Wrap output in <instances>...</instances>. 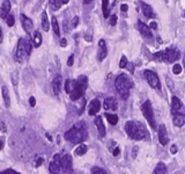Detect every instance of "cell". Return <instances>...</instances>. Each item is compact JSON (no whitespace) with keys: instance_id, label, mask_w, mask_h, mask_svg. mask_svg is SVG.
Segmentation results:
<instances>
[{"instance_id":"cell-1","label":"cell","mask_w":185,"mask_h":174,"mask_svg":"<svg viewBox=\"0 0 185 174\" xmlns=\"http://www.w3.org/2000/svg\"><path fill=\"white\" fill-rule=\"evenodd\" d=\"M125 131L134 140H141L147 136L146 128L141 122L138 121H128L125 123Z\"/></svg>"},{"instance_id":"cell-2","label":"cell","mask_w":185,"mask_h":174,"mask_svg":"<svg viewBox=\"0 0 185 174\" xmlns=\"http://www.w3.org/2000/svg\"><path fill=\"white\" fill-rule=\"evenodd\" d=\"M115 87L118 91L120 97L123 100H127L128 97H130V89L133 87V81L128 78V76L122 73V74H119L118 77L116 78Z\"/></svg>"},{"instance_id":"cell-3","label":"cell","mask_w":185,"mask_h":174,"mask_svg":"<svg viewBox=\"0 0 185 174\" xmlns=\"http://www.w3.org/2000/svg\"><path fill=\"white\" fill-rule=\"evenodd\" d=\"M87 137H88V132L85 126H82V128L73 126L65 134V139L70 140L74 144H81L82 142L87 139Z\"/></svg>"},{"instance_id":"cell-4","label":"cell","mask_w":185,"mask_h":174,"mask_svg":"<svg viewBox=\"0 0 185 174\" xmlns=\"http://www.w3.org/2000/svg\"><path fill=\"white\" fill-rule=\"evenodd\" d=\"M31 48H33V43L29 42L24 39H20L18 42V49H16V53H15V59L22 63L24 59L28 57L30 52H31Z\"/></svg>"},{"instance_id":"cell-5","label":"cell","mask_w":185,"mask_h":174,"mask_svg":"<svg viewBox=\"0 0 185 174\" xmlns=\"http://www.w3.org/2000/svg\"><path fill=\"white\" fill-rule=\"evenodd\" d=\"M87 81H88L87 77H85V76H81V77L78 78V80H75V86L73 88V91L70 93V97H71L72 101H76L80 97H83L87 85H88Z\"/></svg>"},{"instance_id":"cell-6","label":"cell","mask_w":185,"mask_h":174,"mask_svg":"<svg viewBox=\"0 0 185 174\" xmlns=\"http://www.w3.org/2000/svg\"><path fill=\"white\" fill-rule=\"evenodd\" d=\"M141 110H143V114L145 116V118L148 121V124L152 126L154 130H156L157 126H156V122H155V118H154V111H153L152 108V103L149 100L145 101L141 106Z\"/></svg>"},{"instance_id":"cell-7","label":"cell","mask_w":185,"mask_h":174,"mask_svg":"<svg viewBox=\"0 0 185 174\" xmlns=\"http://www.w3.org/2000/svg\"><path fill=\"white\" fill-rule=\"evenodd\" d=\"M180 57V53L177 49L169 48L162 51V62L166 63H175L176 60H178Z\"/></svg>"},{"instance_id":"cell-8","label":"cell","mask_w":185,"mask_h":174,"mask_svg":"<svg viewBox=\"0 0 185 174\" xmlns=\"http://www.w3.org/2000/svg\"><path fill=\"white\" fill-rule=\"evenodd\" d=\"M143 76H145L146 80L148 81V84L151 85V87L155 88L157 91L161 89V81H160V79H159L156 73L151 71V70H146V71L143 72Z\"/></svg>"},{"instance_id":"cell-9","label":"cell","mask_w":185,"mask_h":174,"mask_svg":"<svg viewBox=\"0 0 185 174\" xmlns=\"http://www.w3.org/2000/svg\"><path fill=\"white\" fill-rule=\"evenodd\" d=\"M49 169L52 174H59L60 169H62V157L59 155H56L50 161L49 165Z\"/></svg>"},{"instance_id":"cell-10","label":"cell","mask_w":185,"mask_h":174,"mask_svg":"<svg viewBox=\"0 0 185 174\" xmlns=\"http://www.w3.org/2000/svg\"><path fill=\"white\" fill-rule=\"evenodd\" d=\"M20 19H21V23H22V27H23L24 31L27 34H33V29H34V22L31 19H29L28 16L26 14L20 15Z\"/></svg>"},{"instance_id":"cell-11","label":"cell","mask_w":185,"mask_h":174,"mask_svg":"<svg viewBox=\"0 0 185 174\" xmlns=\"http://www.w3.org/2000/svg\"><path fill=\"white\" fill-rule=\"evenodd\" d=\"M103 108H104L105 110H117V108H118V102L117 100L115 99V97H107L103 102Z\"/></svg>"},{"instance_id":"cell-12","label":"cell","mask_w":185,"mask_h":174,"mask_svg":"<svg viewBox=\"0 0 185 174\" xmlns=\"http://www.w3.org/2000/svg\"><path fill=\"white\" fill-rule=\"evenodd\" d=\"M138 29H139V31L141 33V35H143V37H146V39H152L153 37L151 28L146 23H143V21H140V20L138 21Z\"/></svg>"},{"instance_id":"cell-13","label":"cell","mask_w":185,"mask_h":174,"mask_svg":"<svg viewBox=\"0 0 185 174\" xmlns=\"http://www.w3.org/2000/svg\"><path fill=\"white\" fill-rule=\"evenodd\" d=\"M101 109V102L99 99H94V100H91V102L89 103V106H88V114L90 116H94L96 115Z\"/></svg>"},{"instance_id":"cell-14","label":"cell","mask_w":185,"mask_h":174,"mask_svg":"<svg viewBox=\"0 0 185 174\" xmlns=\"http://www.w3.org/2000/svg\"><path fill=\"white\" fill-rule=\"evenodd\" d=\"M99 47H100V50H99V60L102 62V60H104V58L108 56V48H107V44H105V41L104 39H100V42H99Z\"/></svg>"},{"instance_id":"cell-15","label":"cell","mask_w":185,"mask_h":174,"mask_svg":"<svg viewBox=\"0 0 185 174\" xmlns=\"http://www.w3.org/2000/svg\"><path fill=\"white\" fill-rule=\"evenodd\" d=\"M140 6H141L143 13L145 14L146 18H149V19L155 18V12H154V10L152 8V6H149L148 4L143 2V1H140Z\"/></svg>"},{"instance_id":"cell-16","label":"cell","mask_w":185,"mask_h":174,"mask_svg":"<svg viewBox=\"0 0 185 174\" xmlns=\"http://www.w3.org/2000/svg\"><path fill=\"white\" fill-rule=\"evenodd\" d=\"M159 140L162 145H167L168 143V134H167V128L164 124H161L159 126Z\"/></svg>"},{"instance_id":"cell-17","label":"cell","mask_w":185,"mask_h":174,"mask_svg":"<svg viewBox=\"0 0 185 174\" xmlns=\"http://www.w3.org/2000/svg\"><path fill=\"white\" fill-rule=\"evenodd\" d=\"M10 0H4L2 4H1V7H0V16L1 19L5 20L7 18V15L10 14Z\"/></svg>"},{"instance_id":"cell-18","label":"cell","mask_w":185,"mask_h":174,"mask_svg":"<svg viewBox=\"0 0 185 174\" xmlns=\"http://www.w3.org/2000/svg\"><path fill=\"white\" fill-rule=\"evenodd\" d=\"M72 155H62V168L65 171V172H68L70 169L72 168Z\"/></svg>"},{"instance_id":"cell-19","label":"cell","mask_w":185,"mask_h":174,"mask_svg":"<svg viewBox=\"0 0 185 174\" xmlns=\"http://www.w3.org/2000/svg\"><path fill=\"white\" fill-rule=\"evenodd\" d=\"M31 39H33V45L35 48H39L43 42L42 35H41V33H39L38 30L33 31V34H31Z\"/></svg>"},{"instance_id":"cell-20","label":"cell","mask_w":185,"mask_h":174,"mask_svg":"<svg viewBox=\"0 0 185 174\" xmlns=\"http://www.w3.org/2000/svg\"><path fill=\"white\" fill-rule=\"evenodd\" d=\"M62 76H57L52 80V89L53 92H54V94H59L60 91H62Z\"/></svg>"},{"instance_id":"cell-21","label":"cell","mask_w":185,"mask_h":174,"mask_svg":"<svg viewBox=\"0 0 185 174\" xmlns=\"http://www.w3.org/2000/svg\"><path fill=\"white\" fill-rule=\"evenodd\" d=\"M95 126L97 128V131H99V134H100L101 137H104L105 136V126H104V123L102 121V118H101L100 116H97L95 118Z\"/></svg>"},{"instance_id":"cell-22","label":"cell","mask_w":185,"mask_h":174,"mask_svg":"<svg viewBox=\"0 0 185 174\" xmlns=\"http://www.w3.org/2000/svg\"><path fill=\"white\" fill-rule=\"evenodd\" d=\"M172 123H174V126H183L185 124V115L184 114H175L174 116V118H172Z\"/></svg>"},{"instance_id":"cell-23","label":"cell","mask_w":185,"mask_h":174,"mask_svg":"<svg viewBox=\"0 0 185 174\" xmlns=\"http://www.w3.org/2000/svg\"><path fill=\"white\" fill-rule=\"evenodd\" d=\"M68 2V0H50L49 4H50V8L52 10H58L62 5H65Z\"/></svg>"},{"instance_id":"cell-24","label":"cell","mask_w":185,"mask_h":174,"mask_svg":"<svg viewBox=\"0 0 185 174\" xmlns=\"http://www.w3.org/2000/svg\"><path fill=\"white\" fill-rule=\"evenodd\" d=\"M41 22H42V28L44 31H49L50 30V22H49V19H48V14H46V12L45 10H43L42 14H41Z\"/></svg>"},{"instance_id":"cell-25","label":"cell","mask_w":185,"mask_h":174,"mask_svg":"<svg viewBox=\"0 0 185 174\" xmlns=\"http://www.w3.org/2000/svg\"><path fill=\"white\" fill-rule=\"evenodd\" d=\"M182 108V102L177 97H172L171 99V111L176 114V111H178Z\"/></svg>"},{"instance_id":"cell-26","label":"cell","mask_w":185,"mask_h":174,"mask_svg":"<svg viewBox=\"0 0 185 174\" xmlns=\"http://www.w3.org/2000/svg\"><path fill=\"white\" fill-rule=\"evenodd\" d=\"M1 92H2V97H4V101H5L6 107H10V92H8V88L6 86H4L2 87V89H1Z\"/></svg>"},{"instance_id":"cell-27","label":"cell","mask_w":185,"mask_h":174,"mask_svg":"<svg viewBox=\"0 0 185 174\" xmlns=\"http://www.w3.org/2000/svg\"><path fill=\"white\" fill-rule=\"evenodd\" d=\"M153 174H167V166L163 163H159L154 169Z\"/></svg>"},{"instance_id":"cell-28","label":"cell","mask_w":185,"mask_h":174,"mask_svg":"<svg viewBox=\"0 0 185 174\" xmlns=\"http://www.w3.org/2000/svg\"><path fill=\"white\" fill-rule=\"evenodd\" d=\"M51 24H52L53 33L57 35V36H60V29H59V24H58V21H57V19H56V16H52V19H51Z\"/></svg>"},{"instance_id":"cell-29","label":"cell","mask_w":185,"mask_h":174,"mask_svg":"<svg viewBox=\"0 0 185 174\" xmlns=\"http://www.w3.org/2000/svg\"><path fill=\"white\" fill-rule=\"evenodd\" d=\"M109 1L110 0H102V10H103V16L108 19L109 16Z\"/></svg>"},{"instance_id":"cell-30","label":"cell","mask_w":185,"mask_h":174,"mask_svg":"<svg viewBox=\"0 0 185 174\" xmlns=\"http://www.w3.org/2000/svg\"><path fill=\"white\" fill-rule=\"evenodd\" d=\"M75 86V80H71V79H67L66 81H65V91L66 93H70L73 91V88Z\"/></svg>"},{"instance_id":"cell-31","label":"cell","mask_w":185,"mask_h":174,"mask_svg":"<svg viewBox=\"0 0 185 174\" xmlns=\"http://www.w3.org/2000/svg\"><path fill=\"white\" fill-rule=\"evenodd\" d=\"M105 117H107V120L109 122L110 124H117V122H118V116L117 115H114V114H108V113H105Z\"/></svg>"},{"instance_id":"cell-32","label":"cell","mask_w":185,"mask_h":174,"mask_svg":"<svg viewBox=\"0 0 185 174\" xmlns=\"http://www.w3.org/2000/svg\"><path fill=\"white\" fill-rule=\"evenodd\" d=\"M86 152H87V145H85V144H80L75 149V155H83Z\"/></svg>"},{"instance_id":"cell-33","label":"cell","mask_w":185,"mask_h":174,"mask_svg":"<svg viewBox=\"0 0 185 174\" xmlns=\"http://www.w3.org/2000/svg\"><path fill=\"white\" fill-rule=\"evenodd\" d=\"M5 20H6V22H7V26H8V27H13V26H14L15 20H14V16H13V15L8 14Z\"/></svg>"},{"instance_id":"cell-34","label":"cell","mask_w":185,"mask_h":174,"mask_svg":"<svg viewBox=\"0 0 185 174\" xmlns=\"http://www.w3.org/2000/svg\"><path fill=\"white\" fill-rule=\"evenodd\" d=\"M127 58H126V56H122V58H120V62H119V68H124L127 66Z\"/></svg>"},{"instance_id":"cell-35","label":"cell","mask_w":185,"mask_h":174,"mask_svg":"<svg viewBox=\"0 0 185 174\" xmlns=\"http://www.w3.org/2000/svg\"><path fill=\"white\" fill-rule=\"evenodd\" d=\"M91 174H107L103 168H101V167H93L91 168Z\"/></svg>"},{"instance_id":"cell-36","label":"cell","mask_w":185,"mask_h":174,"mask_svg":"<svg viewBox=\"0 0 185 174\" xmlns=\"http://www.w3.org/2000/svg\"><path fill=\"white\" fill-rule=\"evenodd\" d=\"M79 21H80L79 16H76L75 15V16L71 20V26L73 27V28H76V27H78V24H79Z\"/></svg>"},{"instance_id":"cell-37","label":"cell","mask_w":185,"mask_h":174,"mask_svg":"<svg viewBox=\"0 0 185 174\" xmlns=\"http://www.w3.org/2000/svg\"><path fill=\"white\" fill-rule=\"evenodd\" d=\"M172 71H174L175 74H179V73L182 72V66H180L179 64H175L174 68H172Z\"/></svg>"},{"instance_id":"cell-38","label":"cell","mask_w":185,"mask_h":174,"mask_svg":"<svg viewBox=\"0 0 185 174\" xmlns=\"http://www.w3.org/2000/svg\"><path fill=\"white\" fill-rule=\"evenodd\" d=\"M117 23V15L114 14L111 15V18H110V26H116Z\"/></svg>"},{"instance_id":"cell-39","label":"cell","mask_w":185,"mask_h":174,"mask_svg":"<svg viewBox=\"0 0 185 174\" xmlns=\"http://www.w3.org/2000/svg\"><path fill=\"white\" fill-rule=\"evenodd\" d=\"M154 58H155L156 60H159V62H162V51H159V52L155 53V55H154Z\"/></svg>"},{"instance_id":"cell-40","label":"cell","mask_w":185,"mask_h":174,"mask_svg":"<svg viewBox=\"0 0 185 174\" xmlns=\"http://www.w3.org/2000/svg\"><path fill=\"white\" fill-rule=\"evenodd\" d=\"M73 63H74V56L71 55V56L68 57V59H67V65H68V66H72Z\"/></svg>"},{"instance_id":"cell-41","label":"cell","mask_w":185,"mask_h":174,"mask_svg":"<svg viewBox=\"0 0 185 174\" xmlns=\"http://www.w3.org/2000/svg\"><path fill=\"white\" fill-rule=\"evenodd\" d=\"M1 174H20L19 172H15V171H13V169H6V171H4V172H0Z\"/></svg>"},{"instance_id":"cell-42","label":"cell","mask_w":185,"mask_h":174,"mask_svg":"<svg viewBox=\"0 0 185 174\" xmlns=\"http://www.w3.org/2000/svg\"><path fill=\"white\" fill-rule=\"evenodd\" d=\"M43 161H44V158L43 157H37V159H36V166H41L43 164Z\"/></svg>"},{"instance_id":"cell-43","label":"cell","mask_w":185,"mask_h":174,"mask_svg":"<svg viewBox=\"0 0 185 174\" xmlns=\"http://www.w3.org/2000/svg\"><path fill=\"white\" fill-rule=\"evenodd\" d=\"M29 103H30V106L31 107H35L36 106V99L34 97H31L30 99H29Z\"/></svg>"},{"instance_id":"cell-44","label":"cell","mask_w":185,"mask_h":174,"mask_svg":"<svg viewBox=\"0 0 185 174\" xmlns=\"http://www.w3.org/2000/svg\"><path fill=\"white\" fill-rule=\"evenodd\" d=\"M120 10H122V12H127V10H128V6L126 5V4H123V5L120 6Z\"/></svg>"},{"instance_id":"cell-45","label":"cell","mask_w":185,"mask_h":174,"mask_svg":"<svg viewBox=\"0 0 185 174\" xmlns=\"http://www.w3.org/2000/svg\"><path fill=\"white\" fill-rule=\"evenodd\" d=\"M170 152H171V153H172V155H175L176 152H177V146H176L175 144H174V145H172V146H171Z\"/></svg>"},{"instance_id":"cell-46","label":"cell","mask_w":185,"mask_h":174,"mask_svg":"<svg viewBox=\"0 0 185 174\" xmlns=\"http://www.w3.org/2000/svg\"><path fill=\"white\" fill-rule=\"evenodd\" d=\"M166 79H167V81H168V84H169V86H170L171 89H174V85H172V82H171L170 79H169L168 77H166Z\"/></svg>"},{"instance_id":"cell-47","label":"cell","mask_w":185,"mask_h":174,"mask_svg":"<svg viewBox=\"0 0 185 174\" xmlns=\"http://www.w3.org/2000/svg\"><path fill=\"white\" fill-rule=\"evenodd\" d=\"M149 28H152V29H156V27H157V24H156V22H152V23L149 24L148 26Z\"/></svg>"},{"instance_id":"cell-48","label":"cell","mask_w":185,"mask_h":174,"mask_svg":"<svg viewBox=\"0 0 185 174\" xmlns=\"http://www.w3.org/2000/svg\"><path fill=\"white\" fill-rule=\"evenodd\" d=\"M112 153H114V155H116V157H117V155H119V147H116V149L112 151Z\"/></svg>"},{"instance_id":"cell-49","label":"cell","mask_w":185,"mask_h":174,"mask_svg":"<svg viewBox=\"0 0 185 174\" xmlns=\"http://www.w3.org/2000/svg\"><path fill=\"white\" fill-rule=\"evenodd\" d=\"M66 39H62V41H60V45H62V47H66Z\"/></svg>"},{"instance_id":"cell-50","label":"cell","mask_w":185,"mask_h":174,"mask_svg":"<svg viewBox=\"0 0 185 174\" xmlns=\"http://www.w3.org/2000/svg\"><path fill=\"white\" fill-rule=\"evenodd\" d=\"M2 39H4V36H2V30H1V28H0V44H1V42H2Z\"/></svg>"},{"instance_id":"cell-51","label":"cell","mask_w":185,"mask_h":174,"mask_svg":"<svg viewBox=\"0 0 185 174\" xmlns=\"http://www.w3.org/2000/svg\"><path fill=\"white\" fill-rule=\"evenodd\" d=\"M2 146H4V142H2V140H0V151H1V149H2Z\"/></svg>"},{"instance_id":"cell-52","label":"cell","mask_w":185,"mask_h":174,"mask_svg":"<svg viewBox=\"0 0 185 174\" xmlns=\"http://www.w3.org/2000/svg\"><path fill=\"white\" fill-rule=\"evenodd\" d=\"M46 137H48V139H49V140H52V138L50 137V135H49V134H46Z\"/></svg>"},{"instance_id":"cell-53","label":"cell","mask_w":185,"mask_h":174,"mask_svg":"<svg viewBox=\"0 0 185 174\" xmlns=\"http://www.w3.org/2000/svg\"><path fill=\"white\" fill-rule=\"evenodd\" d=\"M184 66H185V56H184Z\"/></svg>"}]
</instances>
